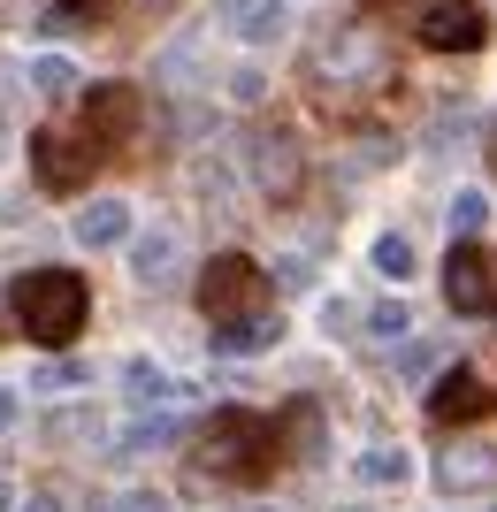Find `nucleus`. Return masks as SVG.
Listing matches in <instances>:
<instances>
[{"label":"nucleus","instance_id":"nucleus-1","mask_svg":"<svg viewBox=\"0 0 497 512\" xmlns=\"http://www.w3.org/2000/svg\"><path fill=\"white\" fill-rule=\"evenodd\" d=\"M199 306L215 321L222 352H260V344H276V329H283L276 283H268V268L245 260V253H215V268L199 276Z\"/></svg>","mask_w":497,"mask_h":512},{"label":"nucleus","instance_id":"nucleus-2","mask_svg":"<svg viewBox=\"0 0 497 512\" xmlns=\"http://www.w3.org/2000/svg\"><path fill=\"white\" fill-rule=\"evenodd\" d=\"M8 314H16V329L31 344L69 352V344L85 337V321H92V291H85L77 268H31V276L8 283Z\"/></svg>","mask_w":497,"mask_h":512},{"label":"nucleus","instance_id":"nucleus-3","mask_svg":"<svg viewBox=\"0 0 497 512\" xmlns=\"http://www.w3.org/2000/svg\"><path fill=\"white\" fill-rule=\"evenodd\" d=\"M283 451V428L268 413H245V406H222L199 436V474H222V482H260Z\"/></svg>","mask_w":497,"mask_h":512},{"label":"nucleus","instance_id":"nucleus-4","mask_svg":"<svg viewBox=\"0 0 497 512\" xmlns=\"http://www.w3.org/2000/svg\"><path fill=\"white\" fill-rule=\"evenodd\" d=\"M31 169H39V184L54 199L85 192L92 169H100V146H92L85 130H31Z\"/></svg>","mask_w":497,"mask_h":512},{"label":"nucleus","instance_id":"nucleus-5","mask_svg":"<svg viewBox=\"0 0 497 512\" xmlns=\"http://www.w3.org/2000/svg\"><path fill=\"white\" fill-rule=\"evenodd\" d=\"M444 299H452V314H497V245L459 237L444 260Z\"/></svg>","mask_w":497,"mask_h":512},{"label":"nucleus","instance_id":"nucleus-6","mask_svg":"<svg viewBox=\"0 0 497 512\" xmlns=\"http://www.w3.org/2000/svg\"><path fill=\"white\" fill-rule=\"evenodd\" d=\"M413 39L429 46V54H475V46L490 39V16H482L475 0H436V8H421Z\"/></svg>","mask_w":497,"mask_h":512},{"label":"nucleus","instance_id":"nucleus-7","mask_svg":"<svg viewBox=\"0 0 497 512\" xmlns=\"http://www.w3.org/2000/svg\"><path fill=\"white\" fill-rule=\"evenodd\" d=\"M138 115H146L138 85H92V92H85V107H77V130H85L92 146L108 153V146H123L130 130H138Z\"/></svg>","mask_w":497,"mask_h":512},{"label":"nucleus","instance_id":"nucleus-8","mask_svg":"<svg viewBox=\"0 0 497 512\" xmlns=\"http://www.w3.org/2000/svg\"><path fill=\"white\" fill-rule=\"evenodd\" d=\"M299 176H306L299 138H291V130H260V138H253V184L268 199H291V192H299Z\"/></svg>","mask_w":497,"mask_h":512},{"label":"nucleus","instance_id":"nucleus-9","mask_svg":"<svg viewBox=\"0 0 497 512\" xmlns=\"http://www.w3.org/2000/svg\"><path fill=\"white\" fill-rule=\"evenodd\" d=\"M490 406H497V390L482 383L475 367H452V375L429 390V421H444V428H452V421H482Z\"/></svg>","mask_w":497,"mask_h":512},{"label":"nucleus","instance_id":"nucleus-10","mask_svg":"<svg viewBox=\"0 0 497 512\" xmlns=\"http://www.w3.org/2000/svg\"><path fill=\"white\" fill-rule=\"evenodd\" d=\"M176 268H184V245H176V230H146V237H130V276L146 283V291H169Z\"/></svg>","mask_w":497,"mask_h":512},{"label":"nucleus","instance_id":"nucleus-11","mask_svg":"<svg viewBox=\"0 0 497 512\" xmlns=\"http://www.w3.org/2000/svg\"><path fill=\"white\" fill-rule=\"evenodd\" d=\"M283 0H222V31L230 39H245V46H276L283 39Z\"/></svg>","mask_w":497,"mask_h":512},{"label":"nucleus","instance_id":"nucleus-12","mask_svg":"<svg viewBox=\"0 0 497 512\" xmlns=\"http://www.w3.org/2000/svg\"><path fill=\"white\" fill-rule=\"evenodd\" d=\"M123 390H130V406H192V383H176L169 367H153V360H130Z\"/></svg>","mask_w":497,"mask_h":512},{"label":"nucleus","instance_id":"nucleus-13","mask_svg":"<svg viewBox=\"0 0 497 512\" xmlns=\"http://www.w3.org/2000/svg\"><path fill=\"white\" fill-rule=\"evenodd\" d=\"M123 237H130V207L123 199H85V207H77V245H85V253L123 245Z\"/></svg>","mask_w":497,"mask_h":512},{"label":"nucleus","instance_id":"nucleus-14","mask_svg":"<svg viewBox=\"0 0 497 512\" xmlns=\"http://www.w3.org/2000/svg\"><path fill=\"white\" fill-rule=\"evenodd\" d=\"M31 92H46V100H62V92H77V69H69L62 54H39V62H31Z\"/></svg>","mask_w":497,"mask_h":512},{"label":"nucleus","instance_id":"nucleus-15","mask_svg":"<svg viewBox=\"0 0 497 512\" xmlns=\"http://www.w3.org/2000/svg\"><path fill=\"white\" fill-rule=\"evenodd\" d=\"M100 8H108V0H46V31H62V23H92V16H100Z\"/></svg>","mask_w":497,"mask_h":512},{"label":"nucleus","instance_id":"nucleus-16","mask_svg":"<svg viewBox=\"0 0 497 512\" xmlns=\"http://www.w3.org/2000/svg\"><path fill=\"white\" fill-rule=\"evenodd\" d=\"M375 268L406 283V276H413V245H406V237H375Z\"/></svg>","mask_w":497,"mask_h":512},{"label":"nucleus","instance_id":"nucleus-17","mask_svg":"<svg viewBox=\"0 0 497 512\" xmlns=\"http://www.w3.org/2000/svg\"><path fill=\"white\" fill-rule=\"evenodd\" d=\"M360 482H406V451H368V459H360Z\"/></svg>","mask_w":497,"mask_h":512},{"label":"nucleus","instance_id":"nucleus-18","mask_svg":"<svg viewBox=\"0 0 497 512\" xmlns=\"http://www.w3.org/2000/svg\"><path fill=\"white\" fill-rule=\"evenodd\" d=\"M77 383H85V367H77V360H46L39 375H31V390H77Z\"/></svg>","mask_w":497,"mask_h":512},{"label":"nucleus","instance_id":"nucleus-19","mask_svg":"<svg viewBox=\"0 0 497 512\" xmlns=\"http://www.w3.org/2000/svg\"><path fill=\"white\" fill-rule=\"evenodd\" d=\"M406 321H413L406 306H398V299H383V306L368 314V337H383V344H390V337H406Z\"/></svg>","mask_w":497,"mask_h":512},{"label":"nucleus","instance_id":"nucleus-20","mask_svg":"<svg viewBox=\"0 0 497 512\" xmlns=\"http://www.w3.org/2000/svg\"><path fill=\"white\" fill-rule=\"evenodd\" d=\"M482 222H490V207H482V192H459V199H452V230H459V237H475Z\"/></svg>","mask_w":497,"mask_h":512},{"label":"nucleus","instance_id":"nucleus-21","mask_svg":"<svg viewBox=\"0 0 497 512\" xmlns=\"http://www.w3.org/2000/svg\"><path fill=\"white\" fill-rule=\"evenodd\" d=\"M169 436H176V421H169V413H153V421H138V428H130L123 444H130V451H153V444H169Z\"/></svg>","mask_w":497,"mask_h":512},{"label":"nucleus","instance_id":"nucleus-22","mask_svg":"<svg viewBox=\"0 0 497 512\" xmlns=\"http://www.w3.org/2000/svg\"><path fill=\"white\" fill-rule=\"evenodd\" d=\"M108 512H169V497H161V490H123Z\"/></svg>","mask_w":497,"mask_h":512},{"label":"nucleus","instance_id":"nucleus-23","mask_svg":"<svg viewBox=\"0 0 497 512\" xmlns=\"http://www.w3.org/2000/svg\"><path fill=\"white\" fill-rule=\"evenodd\" d=\"M8 130H16V77L0 69V146H8Z\"/></svg>","mask_w":497,"mask_h":512},{"label":"nucleus","instance_id":"nucleus-24","mask_svg":"<svg viewBox=\"0 0 497 512\" xmlns=\"http://www.w3.org/2000/svg\"><path fill=\"white\" fill-rule=\"evenodd\" d=\"M260 92H268V85H260V69H238V77H230V100H260Z\"/></svg>","mask_w":497,"mask_h":512},{"label":"nucleus","instance_id":"nucleus-25","mask_svg":"<svg viewBox=\"0 0 497 512\" xmlns=\"http://www.w3.org/2000/svg\"><path fill=\"white\" fill-rule=\"evenodd\" d=\"M16 421H23V406H16V390L0 383V436H8V428H16Z\"/></svg>","mask_w":497,"mask_h":512},{"label":"nucleus","instance_id":"nucleus-26","mask_svg":"<svg viewBox=\"0 0 497 512\" xmlns=\"http://www.w3.org/2000/svg\"><path fill=\"white\" fill-rule=\"evenodd\" d=\"M23 512H62V505H54V497H23Z\"/></svg>","mask_w":497,"mask_h":512},{"label":"nucleus","instance_id":"nucleus-27","mask_svg":"<svg viewBox=\"0 0 497 512\" xmlns=\"http://www.w3.org/2000/svg\"><path fill=\"white\" fill-rule=\"evenodd\" d=\"M490 169H497V123H490Z\"/></svg>","mask_w":497,"mask_h":512},{"label":"nucleus","instance_id":"nucleus-28","mask_svg":"<svg viewBox=\"0 0 497 512\" xmlns=\"http://www.w3.org/2000/svg\"><path fill=\"white\" fill-rule=\"evenodd\" d=\"M0 512H8V482H0Z\"/></svg>","mask_w":497,"mask_h":512}]
</instances>
